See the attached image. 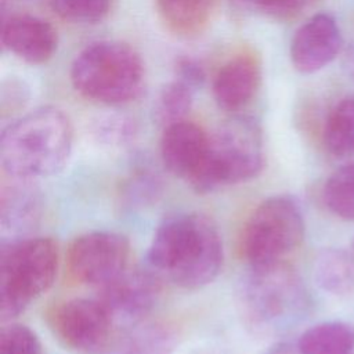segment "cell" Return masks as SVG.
<instances>
[{
	"mask_svg": "<svg viewBox=\"0 0 354 354\" xmlns=\"http://www.w3.org/2000/svg\"><path fill=\"white\" fill-rule=\"evenodd\" d=\"M353 252H354V241H353Z\"/></svg>",
	"mask_w": 354,
	"mask_h": 354,
	"instance_id": "obj_30",
	"label": "cell"
},
{
	"mask_svg": "<svg viewBox=\"0 0 354 354\" xmlns=\"http://www.w3.org/2000/svg\"><path fill=\"white\" fill-rule=\"evenodd\" d=\"M326 149L337 158L354 156V95L337 101L324 126Z\"/></svg>",
	"mask_w": 354,
	"mask_h": 354,
	"instance_id": "obj_20",
	"label": "cell"
},
{
	"mask_svg": "<svg viewBox=\"0 0 354 354\" xmlns=\"http://www.w3.org/2000/svg\"><path fill=\"white\" fill-rule=\"evenodd\" d=\"M264 354H301V351L299 350L297 344L279 343V344H275L274 347H271Z\"/></svg>",
	"mask_w": 354,
	"mask_h": 354,
	"instance_id": "obj_29",
	"label": "cell"
},
{
	"mask_svg": "<svg viewBox=\"0 0 354 354\" xmlns=\"http://www.w3.org/2000/svg\"><path fill=\"white\" fill-rule=\"evenodd\" d=\"M216 4L217 0H156V10L170 32L194 37L206 29Z\"/></svg>",
	"mask_w": 354,
	"mask_h": 354,
	"instance_id": "obj_17",
	"label": "cell"
},
{
	"mask_svg": "<svg viewBox=\"0 0 354 354\" xmlns=\"http://www.w3.org/2000/svg\"><path fill=\"white\" fill-rule=\"evenodd\" d=\"M69 77L82 97L104 105H123L142 93L145 66L127 43L100 40L76 54Z\"/></svg>",
	"mask_w": 354,
	"mask_h": 354,
	"instance_id": "obj_3",
	"label": "cell"
},
{
	"mask_svg": "<svg viewBox=\"0 0 354 354\" xmlns=\"http://www.w3.org/2000/svg\"><path fill=\"white\" fill-rule=\"evenodd\" d=\"M1 185L0 223L8 231H25L33 227L41 212V196L35 180L6 176Z\"/></svg>",
	"mask_w": 354,
	"mask_h": 354,
	"instance_id": "obj_15",
	"label": "cell"
},
{
	"mask_svg": "<svg viewBox=\"0 0 354 354\" xmlns=\"http://www.w3.org/2000/svg\"><path fill=\"white\" fill-rule=\"evenodd\" d=\"M50 325L58 340L79 354H105L116 336V325L97 297L59 303L50 313Z\"/></svg>",
	"mask_w": 354,
	"mask_h": 354,
	"instance_id": "obj_8",
	"label": "cell"
},
{
	"mask_svg": "<svg viewBox=\"0 0 354 354\" xmlns=\"http://www.w3.org/2000/svg\"><path fill=\"white\" fill-rule=\"evenodd\" d=\"M73 129L55 106H40L10 123L0 137V163L6 176L37 180L59 173L69 160Z\"/></svg>",
	"mask_w": 354,
	"mask_h": 354,
	"instance_id": "obj_2",
	"label": "cell"
},
{
	"mask_svg": "<svg viewBox=\"0 0 354 354\" xmlns=\"http://www.w3.org/2000/svg\"><path fill=\"white\" fill-rule=\"evenodd\" d=\"M297 347L301 354H353L354 326L343 321H325L306 329Z\"/></svg>",
	"mask_w": 354,
	"mask_h": 354,
	"instance_id": "obj_19",
	"label": "cell"
},
{
	"mask_svg": "<svg viewBox=\"0 0 354 354\" xmlns=\"http://www.w3.org/2000/svg\"><path fill=\"white\" fill-rule=\"evenodd\" d=\"M130 243L122 234L91 231L76 236L66 252L69 275L79 283L104 286L129 267Z\"/></svg>",
	"mask_w": 354,
	"mask_h": 354,
	"instance_id": "obj_9",
	"label": "cell"
},
{
	"mask_svg": "<svg viewBox=\"0 0 354 354\" xmlns=\"http://www.w3.org/2000/svg\"><path fill=\"white\" fill-rule=\"evenodd\" d=\"M304 218L296 201L288 195L264 199L248 217L241 252L249 266L282 261L304 238Z\"/></svg>",
	"mask_w": 354,
	"mask_h": 354,
	"instance_id": "obj_7",
	"label": "cell"
},
{
	"mask_svg": "<svg viewBox=\"0 0 354 354\" xmlns=\"http://www.w3.org/2000/svg\"><path fill=\"white\" fill-rule=\"evenodd\" d=\"M0 354H43V347L30 328L11 324L1 329Z\"/></svg>",
	"mask_w": 354,
	"mask_h": 354,
	"instance_id": "obj_24",
	"label": "cell"
},
{
	"mask_svg": "<svg viewBox=\"0 0 354 354\" xmlns=\"http://www.w3.org/2000/svg\"><path fill=\"white\" fill-rule=\"evenodd\" d=\"M264 166L263 134L259 123L249 116H232L213 134L205 162L189 184L198 192L254 178Z\"/></svg>",
	"mask_w": 354,
	"mask_h": 354,
	"instance_id": "obj_5",
	"label": "cell"
},
{
	"mask_svg": "<svg viewBox=\"0 0 354 354\" xmlns=\"http://www.w3.org/2000/svg\"><path fill=\"white\" fill-rule=\"evenodd\" d=\"M314 281L326 293L347 296L354 292V252L329 248L314 261Z\"/></svg>",
	"mask_w": 354,
	"mask_h": 354,
	"instance_id": "obj_18",
	"label": "cell"
},
{
	"mask_svg": "<svg viewBox=\"0 0 354 354\" xmlns=\"http://www.w3.org/2000/svg\"><path fill=\"white\" fill-rule=\"evenodd\" d=\"M177 333L166 322L140 321L116 333L105 354H174Z\"/></svg>",
	"mask_w": 354,
	"mask_h": 354,
	"instance_id": "obj_16",
	"label": "cell"
},
{
	"mask_svg": "<svg viewBox=\"0 0 354 354\" xmlns=\"http://www.w3.org/2000/svg\"><path fill=\"white\" fill-rule=\"evenodd\" d=\"M342 33L336 19L326 12L308 18L290 41V61L300 73H314L330 64L342 48Z\"/></svg>",
	"mask_w": 354,
	"mask_h": 354,
	"instance_id": "obj_11",
	"label": "cell"
},
{
	"mask_svg": "<svg viewBox=\"0 0 354 354\" xmlns=\"http://www.w3.org/2000/svg\"><path fill=\"white\" fill-rule=\"evenodd\" d=\"M322 196L326 207L335 216L354 221V162L342 165L328 177Z\"/></svg>",
	"mask_w": 354,
	"mask_h": 354,
	"instance_id": "obj_21",
	"label": "cell"
},
{
	"mask_svg": "<svg viewBox=\"0 0 354 354\" xmlns=\"http://www.w3.org/2000/svg\"><path fill=\"white\" fill-rule=\"evenodd\" d=\"M28 100V87L24 86L21 80L10 79L3 83L1 87V112H12L18 111L24 106V104Z\"/></svg>",
	"mask_w": 354,
	"mask_h": 354,
	"instance_id": "obj_28",
	"label": "cell"
},
{
	"mask_svg": "<svg viewBox=\"0 0 354 354\" xmlns=\"http://www.w3.org/2000/svg\"><path fill=\"white\" fill-rule=\"evenodd\" d=\"M176 79L196 91L206 79L202 64L195 58H180L176 64Z\"/></svg>",
	"mask_w": 354,
	"mask_h": 354,
	"instance_id": "obj_27",
	"label": "cell"
},
{
	"mask_svg": "<svg viewBox=\"0 0 354 354\" xmlns=\"http://www.w3.org/2000/svg\"><path fill=\"white\" fill-rule=\"evenodd\" d=\"M236 304L252 332L270 335L304 310L307 296L297 272L283 261H277L249 266L238 283Z\"/></svg>",
	"mask_w": 354,
	"mask_h": 354,
	"instance_id": "obj_4",
	"label": "cell"
},
{
	"mask_svg": "<svg viewBox=\"0 0 354 354\" xmlns=\"http://www.w3.org/2000/svg\"><path fill=\"white\" fill-rule=\"evenodd\" d=\"M160 277L148 268H126L111 282L98 288L97 299L111 314L116 328L147 319L159 292Z\"/></svg>",
	"mask_w": 354,
	"mask_h": 354,
	"instance_id": "obj_10",
	"label": "cell"
},
{
	"mask_svg": "<svg viewBox=\"0 0 354 354\" xmlns=\"http://www.w3.org/2000/svg\"><path fill=\"white\" fill-rule=\"evenodd\" d=\"M223 260L218 228L201 213H180L163 220L148 249V267L160 279L189 290L213 282L221 271Z\"/></svg>",
	"mask_w": 354,
	"mask_h": 354,
	"instance_id": "obj_1",
	"label": "cell"
},
{
	"mask_svg": "<svg viewBox=\"0 0 354 354\" xmlns=\"http://www.w3.org/2000/svg\"><path fill=\"white\" fill-rule=\"evenodd\" d=\"M261 80L259 59L250 53H241L225 61L213 79V97L228 112H238L254 97Z\"/></svg>",
	"mask_w": 354,
	"mask_h": 354,
	"instance_id": "obj_14",
	"label": "cell"
},
{
	"mask_svg": "<svg viewBox=\"0 0 354 354\" xmlns=\"http://www.w3.org/2000/svg\"><path fill=\"white\" fill-rule=\"evenodd\" d=\"M241 8L257 15L289 19L299 15L314 0H234Z\"/></svg>",
	"mask_w": 354,
	"mask_h": 354,
	"instance_id": "obj_25",
	"label": "cell"
},
{
	"mask_svg": "<svg viewBox=\"0 0 354 354\" xmlns=\"http://www.w3.org/2000/svg\"><path fill=\"white\" fill-rule=\"evenodd\" d=\"M194 90L183 82L174 79L166 83L158 93L153 104L155 120L166 127L171 123L184 120L191 111Z\"/></svg>",
	"mask_w": 354,
	"mask_h": 354,
	"instance_id": "obj_22",
	"label": "cell"
},
{
	"mask_svg": "<svg viewBox=\"0 0 354 354\" xmlns=\"http://www.w3.org/2000/svg\"><path fill=\"white\" fill-rule=\"evenodd\" d=\"M209 148V134L191 120H180L163 127L160 158L165 167L188 184L199 173Z\"/></svg>",
	"mask_w": 354,
	"mask_h": 354,
	"instance_id": "obj_12",
	"label": "cell"
},
{
	"mask_svg": "<svg viewBox=\"0 0 354 354\" xmlns=\"http://www.w3.org/2000/svg\"><path fill=\"white\" fill-rule=\"evenodd\" d=\"M59 249L51 238H26L0 249V318L11 321L44 292L57 277Z\"/></svg>",
	"mask_w": 354,
	"mask_h": 354,
	"instance_id": "obj_6",
	"label": "cell"
},
{
	"mask_svg": "<svg viewBox=\"0 0 354 354\" xmlns=\"http://www.w3.org/2000/svg\"><path fill=\"white\" fill-rule=\"evenodd\" d=\"M134 123L124 118H111L100 124L98 134L108 144H124L134 137Z\"/></svg>",
	"mask_w": 354,
	"mask_h": 354,
	"instance_id": "obj_26",
	"label": "cell"
},
{
	"mask_svg": "<svg viewBox=\"0 0 354 354\" xmlns=\"http://www.w3.org/2000/svg\"><path fill=\"white\" fill-rule=\"evenodd\" d=\"M1 43L17 58L30 65H41L54 57L58 35L55 28L40 17L14 14L3 21Z\"/></svg>",
	"mask_w": 354,
	"mask_h": 354,
	"instance_id": "obj_13",
	"label": "cell"
},
{
	"mask_svg": "<svg viewBox=\"0 0 354 354\" xmlns=\"http://www.w3.org/2000/svg\"><path fill=\"white\" fill-rule=\"evenodd\" d=\"M112 0H50L53 11L62 19L77 24H97L102 21Z\"/></svg>",
	"mask_w": 354,
	"mask_h": 354,
	"instance_id": "obj_23",
	"label": "cell"
}]
</instances>
